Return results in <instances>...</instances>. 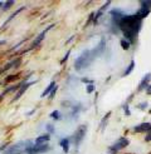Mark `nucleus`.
I'll return each mask as SVG.
<instances>
[{"instance_id": "f257e3e1", "label": "nucleus", "mask_w": 151, "mask_h": 154, "mask_svg": "<svg viewBox=\"0 0 151 154\" xmlns=\"http://www.w3.org/2000/svg\"><path fill=\"white\" fill-rule=\"evenodd\" d=\"M141 26H142V20L137 17L136 13L135 14H125L118 24L120 32H122V34L125 36L124 39L130 42L131 44L136 42V38H137V35L140 33Z\"/></svg>"}, {"instance_id": "f03ea898", "label": "nucleus", "mask_w": 151, "mask_h": 154, "mask_svg": "<svg viewBox=\"0 0 151 154\" xmlns=\"http://www.w3.org/2000/svg\"><path fill=\"white\" fill-rule=\"evenodd\" d=\"M95 57H93V54H92V50H83L81 55L76 59L74 61V68H76V70L77 72H81L83 68H87L91 65V63L93 61Z\"/></svg>"}, {"instance_id": "7ed1b4c3", "label": "nucleus", "mask_w": 151, "mask_h": 154, "mask_svg": "<svg viewBox=\"0 0 151 154\" xmlns=\"http://www.w3.org/2000/svg\"><path fill=\"white\" fill-rule=\"evenodd\" d=\"M34 143L30 142V140H27V142H19L17 144L11 145V147H8L5 150H4V154H23L25 153L28 148H30Z\"/></svg>"}, {"instance_id": "20e7f679", "label": "nucleus", "mask_w": 151, "mask_h": 154, "mask_svg": "<svg viewBox=\"0 0 151 154\" xmlns=\"http://www.w3.org/2000/svg\"><path fill=\"white\" fill-rule=\"evenodd\" d=\"M86 133H87V127H86V125H81V127L73 133V135L71 137V140H73V143H74L76 147H79V144L82 143V140H83V138H85Z\"/></svg>"}, {"instance_id": "39448f33", "label": "nucleus", "mask_w": 151, "mask_h": 154, "mask_svg": "<svg viewBox=\"0 0 151 154\" xmlns=\"http://www.w3.org/2000/svg\"><path fill=\"white\" fill-rule=\"evenodd\" d=\"M128 139L127 138H120V139L117 140V142H115L113 143L111 147H110V152H115V153H117L118 150H121V149H124V148H126L127 145H128Z\"/></svg>"}, {"instance_id": "423d86ee", "label": "nucleus", "mask_w": 151, "mask_h": 154, "mask_svg": "<svg viewBox=\"0 0 151 154\" xmlns=\"http://www.w3.org/2000/svg\"><path fill=\"white\" fill-rule=\"evenodd\" d=\"M38 80H32V82H28V83H25L24 84V85H23L18 91H17V94H15V97L13 98V100H11V103H14V102H17V100H19V99H20V97L23 95V94H24L25 93V91L28 90V88L30 87V85H33V84H35Z\"/></svg>"}, {"instance_id": "0eeeda50", "label": "nucleus", "mask_w": 151, "mask_h": 154, "mask_svg": "<svg viewBox=\"0 0 151 154\" xmlns=\"http://www.w3.org/2000/svg\"><path fill=\"white\" fill-rule=\"evenodd\" d=\"M21 64V58H15L13 60H10L9 63H8L2 70H0V73H4V72H8V70H10V69H17L19 68Z\"/></svg>"}, {"instance_id": "6e6552de", "label": "nucleus", "mask_w": 151, "mask_h": 154, "mask_svg": "<svg viewBox=\"0 0 151 154\" xmlns=\"http://www.w3.org/2000/svg\"><path fill=\"white\" fill-rule=\"evenodd\" d=\"M53 28V25H49L47 29H45V30H43V32L39 34V35H38L37 38H35V40L33 42V44H32V47H30V48H32V49H34V48H37V47H39V44L43 42V39H44V36H45V34H47V32H48V30H50Z\"/></svg>"}, {"instance_id": "1a4fd4ad", "label": "nucleus", "mask_w": 151, "mask_h": 154, "mask_svg": "<svg viewBox=\"0 0 151 154\" xmlns=\"http://www.w3.org/2000/svg\"><path fill=\"white\" fill-rule=\"evenodd\" d=\"M150 79H151V73H147L145 76L142 78V80L140 82V84H139V88H137V91H142V90H145V89H147V87L150 85Z\"/></svg>"}, {"instance_id": "9d476101", "label": "nucleus", "mask_w": 151, "mask_h": 154, "mask_svg": "<svg viewBox=\"0 0 151 154\" xmlns=\"http://www.w3.org/2000/svg\"><path fill=\"white\" fill-rule=\"evenodd\" d=\"M149 130H151V124L150 123H141V124L136 125L133 128L135 133H147Z\"/></svg>"}, {"instance_id": "9b49d317", "label": "nucleus", "mask_w": 151, "mask_h": 154, "mask_svg": "<svg viewBox=\"0 0 151 154\" xmlns=\"http://www.w3.org/2000/svg\"><path fill=\"white\" fill-rule=\"evenodd\" d=\"M49 140H50V135L47 133V134H43V135H40V137L35 138L34 144H45V143H48Z\"/></svg>"}, {"instance_id": "f8f14e48", "label": "nucleus", "mask_w": 151, "mask_h": 154, "mask_svg": "<svg viewBox=\"0 0 151 154\" xmlns=\"http://www.w3.org/2000/svg\"><path fill=\"white\" fill-rule=\"evenodd\" d=\"M24 9H25V6H20V8H19V9H18V10H15V11H14V13H13V14L10 15V17H9V18H8V20H6V21L4 23V24H3L2 29H4V28H5V26H6L8 24H9V23H10V21H11V20H13V19L15 18V17H17V15H18L19 13H21V11H23V10H24Z\"/></svg>"}, {"instance_id": "ddd939ff", "label": "nucleus", "mask_w": 151, "mask_h": 154, "mask_svg": "<svg viewBox=\"0 0 151 154\" xmlns=\"http://www.w3.org/2000/svg\"><path fill=\"white\" fill-rule=\"evenodd\" d=\"M69 143H71V138H63V139L59 142V145L63 148L64 153L69 152Z\"/></svg>"}, {"instance_id": "4468645a", "label": "nucleus", "mask_w": 151, "mask_h": 154, "mask_svg": "<svg viewBox=\"0 0 151 154\" xmlns=\"http://www.w3.org/2000/svg\"><path fill=\"white\" fill-rule=\"evenodd\" d=\"M150 11H151V9H147V8H140V9L136 11V14H137V17H139L141 20H143V19H145L147 15L150 14Z\"/></svg>"}, {"instance_id": "2eb2a0df", "label": "nucleus", "mask_w": 151, "mask_h": 154, "mask_svg": "<svg viewBox=\"0 0 151 154\" xmlns=\"http://www.w3.org/2000/svg\"><path fill=\"white\" fill-rule=\"evenodd\" d=\"M56 87H57V84H56V82H52V83L49 84V85H48L47 88H45V89H44V91H43V93H42L40 98H45V95H49V94H50V91H52L53 89H54Z\"/></svg>"}, {"instance_id": "dca6fc26", "label": "nucleus", "mask_w": 151, "mask_h": 154, "mask_svg": "<svg viewBox=\"0 0 151 154\" xmlns=\"http://www.w3.org/2000/svg\"><path fill=\"white\" fill-rule=\"evenodd\" d=\"M135 65H136V63H135V60H131L130 61V64H128V66H127V69L124 72V74H122V76L125 78V76H127L128 74H131V72L133 70V68H135Z\"/></svg>"}, {"instance_id": "f3484780", "label": "nucleus", "mask_w": 151, "mask_h": 154, "mask_svg": "<svg viewBox=\"0 0 151 154\" xmlns=\"http://www.w3.org/2000/svg\"><path fill=\"white\" fill-rule=\"evenodd\" d=\"M120 45H121V48H122L124 50H128L131 47V43L130 42H127L126 39H121L120 40Z\"/></svg>"}, {"instance_id": "a211bd4d", "label": "nucleus", "mask_w": 151, "mask_h": 154, "mask_svg": "<svg viewBox=\"0 0 151 154\" xmlns=\"http://www.w3.org/2000/svg\"><path fill=\"white\" fill-rule=\"evenodd\" d=\"M111 117V112H108L107 114H106L104 115V117H103V119L101 120V124H100V128H101V130H103L104 129V124H106V123H107V120H108V118Z\"/></svg>"}, {"instance_id": "6ab92c4d", "label": "nucleus", "mask_w": 151, "mask_h": 154, "mask_svg": "<svg viewBox=\"0 0 151 154\" xmlns=\"http://www.w3.org/2000/svg\"><path fill=\"white\" fill-rule=\"evenodd\" d=\"M13 5H14V2H13V0H9V2H6V3L3 4V8H2V9H3L4 11H8Z\"/></svg>"}, {"instance_id": "aec40b11", "label": "nucleus", "mask_w": 151, "mask_h": 154, "mask_svg": "<svg viewBox=\"0 0 151 154\" xmlns=\"http://www.w3.org/2000/svg\"><path fill=\"white\" fill-rule=\"evenodd\" d=\"M50 118H52L53 120H59V119H60V112H59V110H53V112L50 113Z\"/></svg>"}, {"instance_id": "412c9836", "label": "nucleus", "mask_w": 151, "mask_h": 154, "mask_svg": "<svg viewBox=\"0 0 151 154\" xmlns=\"http://www.w3.org/2000/svg\"><path fill=\"white\" fill-rule=\"evenodd\" d=\"M19 79V75H9L8 78L4 80V84H9V83H11V82H14V80H18Z\"/></svg>"}, {"instance_id": "4be33fe9", "label": "nucleus", "mask_w": 151, "mask_h": 154, "mask_svg": "<svg viewBox=\"0 0 151 154\" xmlns=\"http://www.w3.org/2000/svg\"><path fill=\"white\" fill-rule=\"evenodd\" d=\"M140 5H141V8H147V9H151V2L150 0H142V2H140Z\"/></svg>"}, {"instance_id": "5701e85b", "label": "nucleus", "mask_w": 151, "mask_h": 154, "mask_svg": "<svg viewBox=\"0 0 151 154\" xmlns=\"http://www.w3.org/2000/svg\"><path fill=\"white\" fill-rule=\"evenodd\" d=\"M86 88H87L86 91H87L88 94H91V93H93V91H95V85H93V84H88Z\"/></svg>"}, {"instance_id": "b1692460", "label": "nucleus", "mask_w": 151, "mask_h": 154, "mask_svg": "<svg viewBox=\"0 0 151 154\" xmlns=\"http://www.w3.org/2000/svg\"><path fill=\"white\" fill-rule=\"evenodd\" d=\"M47 132L49 135L54 133V127H53V124H47Z\"/></svg>"}, {"instance_id": "393cba45", "label": "nucleus", "mask_w": 151, "mask_h": 154, "mask_svg": "<svg viewBox=\"0 0 151 154\" xmlns=\"http://www.w3.org/2000/svg\"><path fill=\"white\" fill-rule=\"evenodd\" d=\"M57 90H58V88L56 87L54 89H53V90L50 91V94H49V98H48V99H49V100H52V99H53V98H54V95H56V93H57Z\"/></svg>"}, {"instance_id": "a878e982", "label": "nucleus", "mask_w": 151, "mask_h": 154, "mask_svg": "<svg viewBox=\"0 0 151 154\" xmlns=\"http://www.w3.org/2000/svg\"><path fill=\"white\" fill-rule=\"evenodd\" d=\"M69 55H71V50H68V51H67V54L64 55V58H63L62 60H60V64H63L64 61H67V60H68V58H69Z\"/></svg>"}, {"instance_id": "bb28decb", "label": "nucleus", "mask_w": 151, "mask_h": 154, "mask_svg": "<svg viewBox=\"0 0 151 154\" xmlns=\"http://www.w3.org/2000/svg\"><path fill=\"white\" fill-rule=\"evenodd\" d=\"M137 108H139V109H141V110L146 109V108H147V103H146V102H142V103H140V104L137 105Z\"/></svg>"}, {"instance_id": "cd10ccee", "label": "nucleus", "mask_w": 151, "mask_h": 154, "mask_svg": "<svg viewBox=\"0 0 151 154\" xmlns=\"http://www.w3.org/2000/svg\"><path fill=\"white\" fill-rule=\"evenodd\" d=\"M110 5H111V2H107V3H106V4H104L102 8H101V9H100V11H102V13H103V11H104L106 9H107V8H108Z\"/></svg>"}, {"instance_id": "c85d7f7f", "label": "nucleus", "mask_w": 151, "mask_h": 154, "mask_svg": "<svg viewBox=\"0 0 151 154\" xmlns=\"http://www.w3.org/2000/svg\"><path fill=\"white\" fill-rule=\"evenodd\" d=\"M124 112H125L126 115H131V112H130V109H128V105L127 104L124 105Z\"/></svg>"}, {"instance_id": "c756f323", "label": "nucleus", "mask_w": 151, "mask_h": 154, "mask_svg": "<svg viewBox=\"0 0 151 154\" xmlns=\"http://www.w3.org/2000/svg\"><path fill=\"white\" fill-rule=\"evenodd\" d=\"M150 140H151V130H149L145 135V142H150Z\"/></svg>"}, {"instance_id": "7c9ffc66", "label": "nucleus", "mask_w": 151, "mask_h": 154, "mask_svg": "<svg viewBox=\"0 0 151 154\" xmlns=\"http://www.w3.org/2000/svg\"><path fill=\"white\" fill-rule=\"evenodd\" d=\"M81 82H82V83H87V84H93L92 80H89V79H87V78H82Z\"/></svg>"}, {"instance_id": "2f4dec72", "label": "nucleus", "mask_w": 151, "mask_h": 154, "mask_svg": "<svg viewBox=\"0 0 151 154\" xmlns=\"http://www.w3.org/2000/svg\"><path fill=\"white\" fill-rule=\"evenodd\" d=\"M8 148V144H3V145H0V152H3Z\"/></svg>"}, {"instance_id": "473e14b6", "label": "nucleus", "mask_w": 151, "mask_h": 154, "mask_svg": "<svg viewBox=\"0 0 151 154\" xmlns=\"http://www.w3.org/2000/svg\"><path fill=\"white\" fill-rule=\"evenodd\" d=\"M146 94H149V95H151V84L147 87V89H146Z\"/></svg>"}, {"instance_id": "72a5a7b5", "label": "nucleus", "mask_w": 151, "mask_h": 154, "mask_svg": "<svg viewBox=\"0 0 151 154\" xmlns=\"http://www.w3.org/2000/svg\"><path fill=\"white\" fill-rule=\"evenodd\" d=\"M5 44H6L5 40H0V47H2V45H5Z\"/></svg>"}, {"instance_id": "f704fd0d", "label": "nucleus", "mask_w": 151, "mask_h": 154, "mask_svg": "<svg viewBox=\"0 0 151 154\" xmlns=\"http://www.w3.org/2000/svg\"><path fill=\"white\" fill-rule=\"evenodd\" d=\"M3 4H4V3H2V2H0V8H3Z\"/></svg>"}, {"instance_id": "c9c22d12", "label": "nucleus", "mask_w": 151, "mask_h": 154, "mask_svg": "<svg viewBox=\"0 0 151 154\" xmlns=\"http://www.w3.org/2000/svg\"><path fill=\"white\" fill-rule=\"evenodd\" d=\"M110 153H111V154H116V153H115V152H110Z\"/></svg>"}]
</instances>
